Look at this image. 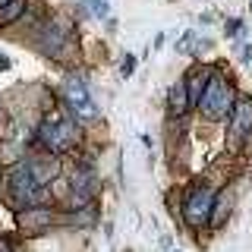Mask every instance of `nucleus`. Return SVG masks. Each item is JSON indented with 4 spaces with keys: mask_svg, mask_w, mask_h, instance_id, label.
Here are the masks:
<instances>
[{
    "mask_svg": "<svg viewBox=\"0 0 252 252\" xmlns=\"http://www.w3.org/2000/svg\"><path fill=\"white\" fill-rule=\"evenodd\" d=\"M38 136H41V145L47 152L63 155V152H69V148L79 145V126H76V120H69L66 114H51L41 123V132H38Z\"/></svg>",
    "mask_w": 252,
    "mask_h": 252,
    "instance_id": "f03ea898",
    "label": "nucleus"
},
{
    "mask_svg": "<svg viewBox=\"0 0 252 252\" xmlns=\"http://www.w3.org/2000/svg\"><path fill=\"white\" fill-rule=\"evenodd\" d=\"M38 44H41L44 54H51V57H60L63 51H66L69 44V29L63 26V22H47L41 29V38H38Z\"/></svg>",
    "mask_w": 252,
    "mask_h": 252,
    "instance_id": "423d86ee",
    "label": "nucleus"
},
{
    "mask_svg": "<svg viewBox=\"0 0 252 252\" xmlns=\"http://www.w3.org/2000/svg\"><path fill=\"white\" fill-rule=\"evenodd\" d=\"M233 104H236L233 85L224 76H211L202 98H199V110L208 120H227V114H233Z\"/></svg>",
    "mask_w": 252,
    "mask_h": 252,
    "instance_id": "7ed1b4c3",
    "label": "nucleus"
},
{
    "mask_svg": "<svg viewBox=\"0 0 252 252\" xmlns=\"http://www.w3.org/2000/svg\"><path fill=\"white\" fill-rule=\"evenodd\" d=\"M6 66H10V60H6L3 54H0V69H6Z\"/></svg>",
    "mask_w": 252,
    "mask_h": 252,
    "instance_id": "a211bd4d",
    "label": "nucleus"
},
{
    "mask_svg": "<svg viewBox=\"0 0 252 252\" xmlns=\"http://www.w3.org/2000/svg\"><path fill=\"white\" fill-rule=\"evenodd\" d=\"M63 101H66V107L76 114V120H85V123L98 120V104L92 101V94H89L82 79H76V76L66 79V85H63Z\"/></svg>",
    "mask_w": 252,
    "mask_h": 252,
    "instance_id": "39448f33",
    "label": "nucleus"
},
{
    "mask_svg": "<svg viewBox=\"0 0 252 252\" xmlns=\"http://www.w3.org/2000/svg\"><path fill=\"white\" fill-rule=\"evenodd\" d=\"M6 195H10L13 205H26V208H38L44 199V186L35 180V173H32L29 161L26 164H16L10 170V177H6Z\"/></svg>",
    "mask_w": 252,
    "mask_h": 252,
    "instance_id": "f257e3e1",
    "label": "nucleus"
},
{
    "mask_svg": "<svg viewBox=\"0 0 252 252\" xmlns=\"http://www.w3.org/2000/svg\"><path fill=\"white\" fill-rule=\"evenodd\" d=\"M3 3H10V0H0V6H3Z\"/></svg>",
    "mask_w": 252,
    "mask_h": 252,
    "instance_id": "6ab92c4d",
    "label": "nucleus"
},
{
    "mask_svg": "<svg viewBox=\"0 0 252 252\" xmlns=\"http://www.w3.org/2000/svg\"><path fill=\"white\" fill-rule=\"evenodd\" d=\"M85 3H89V10H92L94 16H98V19H101V16H107V13H110L107 0H85Z\"/></svg>",
    "mask_w": 252,
    "mask_h": 252,
    "instance_id": "4468645a",
    "label": "nucleus"
},
{
    "mask_svg": "<svg viewBox=\"0 0 252 252\" xmlns=\"http://www.w3.org/2000/svg\"><path fill=\"white\" fill-rule=\"evenodd\" d=\"M173 252H177V249H173Z\"/></svg>",
    "mask_w": 252,
    "mask_h": 252,
    "instance_id": "aec40b11",
    "label": "nucleus"
},
{
    "mask_svg": "<svg viewBox=\"0 0 252 252\" xmlns=\"http://www.w3.org/2000/svg\"><path fill=\"white\" fill-rule=\"evenodd\" d=\"M92 189H94V173L89 167H79L73 173V192L79 195H92Z\"/></svg>",
    "mask_w": 252,
    "mask_h": 252,
    "instance_id": "f8f14e48",
    "label": "nucleus"
},
{
    "mask_svg": "<svg viewBox=\"0 0 252 252\" xmlns=\"http://www.w3.org/2000/svg\"><path fill=\"white\" fill-rule=\"evenodd\" d=\"M0 252H13V243L6 236H0Z\"/></svg>",
    "mask_w": 252,
    "mask_h": 252,
    "instance_id": "f3484780",
    "label": "nucleus"
},
{
    "mask_svg": "<svg viewBox=\"0 0 252 252\" xmlns=\"http://www.w3.org/2000/svg\"><path fill=\"white\" fill-rule=\"evenodd\" d=\"M120 69H123V76H129L132 69H136V60H132V57H126V60L120 63Z\"/></svg>",
    "mask_w": 252,
    "mask_h": 252,
    "instance_id": "dca6fc26",
    "label": "nucleus"
},
{
    "mask_svg": "<svg viewBox=\"0 0 252 252\" xmlns=\"http://www.w3.org/2000/svg\"><path fill=\"white\" fill-rule=\"evenodd\" d=\"M240 29H243V22H240V19H230V22L224 26V32H227L230 38H233V35H240Z\"/></svg>",
    "mask_w": 252,
    "mask_h": 252,
    "instance_id": "2eb2a0df",
    "label": "nucleus"
},
{
    "mask_svg": "<svg viewBox=\"0 0 252 252\" xmlns=\"http://www.w3.org/2000/svg\"><path fill=\"white\" fill-rule=\"evenodd\" d=\"M208 79H211L208 69H192V73H189L186 89H189V101H192V104H199V98H202L205 85H208Z\"/></svg>",
    "mask_w": 252,
    "mask_h": 252,
    "instance_id": "9d476101",
    "label": "nucleus"
},
{
    "mask_svg": "<svg viewBox=\"0 0 252 252\" xmlns=\"http://www.w3.org/2000/svg\"><path fill=\"white\" fill-rule=\"evenodd\" d=\"M22 10H26V0H10V3H3V6H0V26L16 22L22 16Z\"/></svg>",
    "mask_w": 252,
    "mask_h": 252,
    "instance_id": "ddd939ff",
    "label": "nucleus"
},
{
    "mask_svg": "<svg viewBox=\"0 0 252 252\" xmlns=\"http://www.w3.org/2000/svg\"><path fill=\"white\" fill-rule=\"evenodd\" d=\"M189 89H186V82H173L170 85V94H167V107H170V114L173 117H183L186 110H189Z\"/></svg>",
    "mask_w": 252,
    "mask_h": 252,
    "instance_id": "1a4fd4ad",
    "label": "nucleus"
},
{
    "mask_svg": "<svg viewBox=\"0 0 252 252\" xmlns=\"http://www.w3.org/2000/svg\"><path fill=\"white\" fill-rule=\"evenodd\" d=\"M215 202L218 195L211 192L208 186H192L186 192V202H183V218L189 227H205L211 224V218H215Z\"/></svg>",
    "mask_w": 252,
    "mask_h": 252,
    "instance_id": "20e7f679",
    "label": "nucleus"
},
{
    "mask_svg": "<svg viewBox=\"0 0 252 252\" xmlns=\"http://www.w3.org/2000/svg\"><path fill=\"white\" fill-rule=\"evenodd\" d=\"M230 129H233L236 139H243V136L252 132V101L249 98H236L233 114H230Z\"/></svg>",
    "mask_w": 252,
    "mask_h": 252,
    "instance_id": "0eeeda50",
    "label": "nucleus"
},
{
    "mask_svg": "<svg viewBox=\"0 0 252 252\" xmlns=\"http://www.w3.org/2000/svg\"><path fill=\"white\" fill-rule=\"evenodd\" d=\"M29 167H32V173H35V180H38L41 186H47L54 177H57V170H60V167H57V161H54L51 155H44V158H32Z\"/></svg>",
    "mask_w": 252,
    "mask_h": 252,
    "instance_id": "6e6552de",
    "label": "nucleus"
},
{
    "mask_svg": "<svg viewBox=\"0 0 252 252\" xmlns=\"http://www.w3.org/2000/svg\"><path fill=\"white\" fill-rule=\"evenodd\" d=\"M19 224H22V230H41L44 224H51V211L47 208H32V211H26V215L19 218Z\"/></svg>",
    "mask_w": 252,
    "mask_h": 252,
    "instance_id": "9b49d317",
    "label": "nucleus"
}]
</instances>
